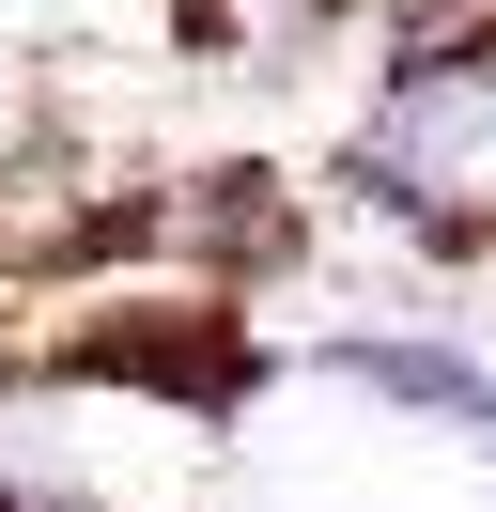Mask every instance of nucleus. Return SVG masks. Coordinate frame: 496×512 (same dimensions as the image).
Listing matches in <instances>:
<instances>
[{
  "instance_id": "nucleus-1",
  "label": "nucleus",
  "mask_w": 496,
  "mask_h": 512,
  "mask_svg": "<svg viewBox=\"0 0 496 512\" xmlns=\"http://www.w3.org/2000/svg\"><path fill=\"white\" fill-rule=\"evenodd\" d=\"M341 373H372V388H403V404H434V419H465V435H496V373H465V357H434V342H357Z\"/></svg>"
}]
</instances>
